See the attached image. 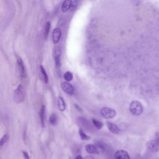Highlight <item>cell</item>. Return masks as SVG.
<instances>
[{
  "instance_id": "1",
  "label": "cell",
  "mask_w": 159,
  "mask_h": 159,
  "mask_svg": "<svg viewBox=\"0 0 159 159\" xmlns=\"http://www.w3.org/2000/svg\"><path fill=\"white\" fill-rule=\"evenodd\" d=\"M129 110L133 115L138 116L142 113L143 111V108L140 102L135 100L133 101L130 104L129 106Z\"/></svg>"
},
{
  "instance_id": "2",
  "label": "cell",
  "mask_w": 159,
  "mask_h": 159,
  "mask_svg": "<svg viewBox=\"0 0 159 159\" xmlns=\"http://www.w3.org/2000/svg\"><path fill=\"white\" fill-rule=\"evenodd\" d=\"M24 88L21 85H19L14 91V100L16 103H21L24 101Z\"/></svg>"
},
{
  "instance_id": "3",
  "label": "cell",
  "mask_w": 159,
  "mask_h": 159,
  "mask_svg": "<svg viewBox=\"0 0 159 159\" xmlns=\"http://www.w3.org/2000/svg\"><path fill=\"white\" fill-rule=\"evenodd\" d=\"M100 115L102 117L105 118H111L116 115L115 111L111 108L105 107L101 108L100 111Z\"/></svg>"
},
{
  "instance_id": "4",
  "label": "cell",
  "mask_w": 159,
  "mask_h": 159,
  "mask_svg": "<svg viewBox=\"0 0 159 159\" xmlns=\"http://www.w3.org/2000/svg\"><path fill=\"white\" fill-rule=\"evenodd\" d=\"M146 147L152 153H157L159 150V143L156 140H151L146 143Z\"/></svg>"
},
{
  "instance_id": "5",
  "label": "cell",
  "mask_w": 159,
  "mask_h": 159,
  "mask_svg": "<svg viewBox=\"0 0 159 159\" xmlns=\"http://www.w3.org/2000/svg\"><path fill=\"white\" fill-rule=\"evenodd\" d=\"M16 60H17V65L20 74V75L21 77L24 78L26 77V70L25 68V66L24 65V62L22 60V58H21L19 56H17L16 57Z\"/></svg>"
},
{
  "instance_id": "6",
  "label": "cell",
  "mask_w": 159,
  "mask_h": 159,
  "mask_svg": "<svg viewBox=\"0 0 159 159\" xmlns=\"http://www.w3.org/2000/svg\"><path fill=\"white\" fill-rule=\"evenodd\" d=\"M61 87L63 91L67 94L72 95L74 93V89L71 84L67 82H63L61 84Z\"/></svg>"
},
{
  "instance_id": "7",
  "label": "cell",
  "mask_w": 159,
  "mask_h": 159,
  "mask_svg": "<svg viewBox=\"0 0 159 159\" xmlns=\"http://www.w3.org/2000/svg\"><path fill=\"white\" fill-rule=\"evenodd\" d=\"M62 35V31L59 28H55L52 32V39L54 44L58 43Z\"/></svg>"
},
{
  "instance_id": "8",
  "label": "cell",
  "mask_w": 159,
  "mask_h": 159,
  "mask_svg": "<svg viewBox=\"0 0 159 159\" xmlns=\"http://www.w3.org/2000/svg\"><path fill=\"white\" fill-rule=\"evenodd\" d=\"M61 51L60 49L56 48L54 52V58L55 65L57 68H59L61 66Z\"/></svg>"
},
{
  "instance_id": "9",
  "label": "cell",
  "mask_w": 159,
  "mask_h": 159,
  "mask_svg": "<svg viewBox=\"0 0 159 159\" xmlns=\"http://www.w3.org/2000/svg\"><path fill=\"white\" fill-rule=\"evenodd\" d=\"M116 159H130V156L127 151L123 150L117 151L115 154Z\"/></svg>"
},
{
  "instance_id": "10",
  "label": "cell",
  "mask_w": 159,
  "mask_h": 159,
  "mask_svg": "<svg viewBox=\"0 0 159 159\" xmlns=\"http://www.w3.org/2000/svg\"><path fill=\"white\" fill-rule=\"evenodd\" d=\"M86 150L87 153L90 154H99V151L96 146L92 144H88L85 146Z\"/></svg>"
},
{
  "instance_id": "11",
  "label": "cell",
  "mask_w": 159,
  "mask_h": 159,
  "mask_svg": "<svg viewBox=\"0 0 159 159\" xmlns=\"http://www.w3.org/2000/svg\"><path fill=\"white\" fill-rule=\"evenodd\" d=\"M108 129L111 132L115 134H118L120 133V129L115 124L111 122L107 123Z\"/></svg>"
},
{
  "instance_id": "12",
  "label": "cell",
  "mask_w": 159,
  "mask_h": 159,
  "mask_svg": "<svg viewBox=\"0 0 159 159\" xmlns=\"http://www.w3.org/2000/svg\"><path fill=\"white\" fill-rule=\"evenodd\" d=\"M58 105L59 110L61 112H63L65 110L66 105L65 100L61 97H58Z\"/></svg>"
},
{
  "instance_id": "13",
  "label": "cell",
  "mask_w": 159,
  "mask_h": 159,
  "mask_svg": "<svg viewBox=\"0 0 159 159\" xmlns=\"http://www.w3.org/2000/svg\"><path fill=\"white\" fill-rule=\"evenodd\" d=\"M72 1L71 0H65V1L62 6V10L63 13H65L70 9L71 7Z\"/></svg>"
},
{
  "instance_id": "14",
  "label": "cell",
  "mask_w": 159,
  "mask_h": 159,
  "mask_svg": "<svg viewBox=\"0 0 159 159\" xmlns=\"http://www.w3.org/2000/svg\"><path fill=\"white\" fill-rule=\"evenodd\" d=\"M45 106L44 105H42L40 109L39 114H40V117L41 124L43 127H45Z\"/></svg>"
},
{
  "instance_id": "15",
  "label": "cell",
  "mask_w": 159,
  "mask_h": 159,
  "mask_svg": "<svg viewBox=\"0 0 159 159\" xmlns=\"http://www.w3.org/2000/svg\"><path fill=\"white\" fill-rule=\"evenodd\" d=\"M50 27V22L49 21L46 22L44 30V37L45 39H47L49 34V30Z\"/></svg>"
},
{
  "instance_id": "16",
  "label": "cell",
  "mask_w": 159,
  "mask_h": 159,
  "mask_svg": "<svg viewBox=\"0 0 159 159\" xmlns=\"http://www.w3.org/2000/svg\"><path fill=\"white\" fill-rule=\"evenodd\" d=\"M40 71H41V73L43 75V81L44 83L46 84H47L49 81V78L48 77L47 74L45 71V69H44L42 65H40Z\"/></svg>"
},
{
  "instance_id": "17",
  "label": "cell",
  "mask_w": 159,
  "mask_h": 159,
  "mask_svg": "<svg viewBox=\"0 0 159 159\" xmlns=\"http://www.w3.org/2000/svg\"><path fill=\"white\" fill-rule=\"evenodd\" d=\"M79 134H80V138L82 140L86 141V140H88L90 139V137L89 136L86 135V134L84 133L83 130L82 129H80Z\"/></svg>"
},
{
  "instance_id": "18",
  "label": "cell",
  "mask_w": 159,
  "mask_h": 159,
  "mask_svg": "<svg viewBox=\"0 0 159 159\" xmlns=\"http://www.w3.org/2000/svg\"><path fill=\"white\" fill-rule=\"evenodd\" d=\"M64 77L67 82H70L73 80V74L70 71H67L64 74Z\"/></svg>"
},
{
  "instance_id": "19",
  "label": "cell",
  "mask_w": 159,
  "mask_h": 159,
  "mask_svg": "<svg viewBox=\"0 0 159 159\" xmlns=\"http://www.w3.org/2000/svg\"><path fill=\"white\" fill-rule=\"evenodd\" d=\"M49 122L52 125H56L58 122V117L55 113H53L50 116Z\"/></svg>"
},
{
  "instance_id": "20",
  "label": "cell",
  "mask_w": 159,
  "mask_h": 159,
  "mask_svg": "<svg viewBox=\"0 0 159 159\" xmlns=\"http://www.w3.org/2000/svg\"><path fill=\"white\" fill-rule=\"evenodd\" d=\"M93 122L94 127L98 129H100L103 127V124L97 120L93 118Z\"/></svg>"
},
{
  "instance_id": "21",
  "label": "cell",
  "mask_w": 159,
  "mask_h": 159,
  "mask_svg": "<svg viewBox=\"0 0 159 159\" xmlns=\"http://www.w3.org/2000/svg\"><path fill=\"white\" fill-rule=\"evenodd\" d=\"M9 134H5L1 138V141H0V145L1 146H2V145H3L5 143H6L9 139Z\"/></svg>"
},
{
  "instance_id": "22",
  "label": "cell",
  "mask_w": 159,
  "mask_h": 159,
  "mask_svg": "<svg viewBox=\"0 0 159 159\" xmlns=\"http://www.w3.org/2000/svg\"><path fill=\"white\" fill-rule=\"evenodd\" d=\"M77 3H78V1H77L75 0V1H72L71 7V8H70L71 11H73L74 10H75V9H76V8L77 7Z\"/></svg>"
},
{
  "instance_id": "23",
  "label": "cell",
  "mask_w": 159,
  "mask_h": 159,
  "mask_svg": "<svg viewBox=\"0 0 159 159\" xmlns=\"http://www.w3.org/2000/svg\"><path fill=\"white\" fill-rule=\"evenodd\" d=\"M22 154H23V155H24V159H30V156H29V155L28 153H27V152L24 151L22 152Z\"/></svg>"
},
{
  "instance_id": "24",
  "label": "cell",
  "mask_w": 159,
  "mask_h": 159,
  "mask_svg": "<svg viewBox=\"0 0 159 159\" xmlns=\"http://www.w3.org/2000/svg\"><path fill=\"white\" fill-rule=\"evenodd\" d=\"M75 107L77 109V111H78L79 112H82V108L80 107V106L78 105L75 104Z\"/></svg>"
},
{
  "instance_id": "25",
  "label": "cell",
  "mask_w": 159,
  "mask_h": 159,
  "mask_svg": "<svg viewBox=\"0 0 159 159\" xmlns=\"http://www.w3.org/2000/svg\"><path fill=\"white\" fill-rule=\"evenodd\" d=\"M83 159H95V158L92 155H88L84 157Z\"/></svg>"
},
{
  "instance_id": "26",
  "label": "cell",
  "mask_w": 159,
  "mask_h": 159,
  "mask_svg": "<svg viewBox=\"0 0 159 159\" xmlns=\"http://www.w3.org/2000/svg\"><path fill=\"white\" fill-rule=\"evenodd\" d=\"M155 140H157L159 143V132L156 134V137H155Z\"/></svg>"
},
{
  "instance_id": "27",
  "label": "cell",
  "mask_w": 159,
  "mask_h": 159,
  "mask_svg": "<svg viewBox=\"0 0 159 159\" xmlns=\"http://www.w3.org/2000/svg\"><path fill=\"white\" fill-rule=\"evenodd\" d=\"M75 159H83V157L81 155H77V157H76Z\"/></svg>"
}]
</instances>
